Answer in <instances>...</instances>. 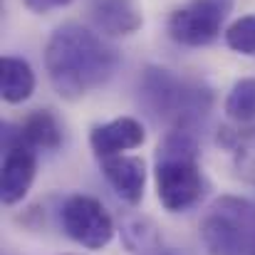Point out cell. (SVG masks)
Segmentation results:
<instances>
[{"mask_svg": "<svg viewBox=\"0 0 255 255\" xmlns=\"http://www.w3.org/2000/svg\"><path fill=\"white\" fill-rule=\"evenodd\" d=\"M119 55L99 32L80 22L60 25L45 45V72L62 99L77 102L104 87L117 72Z\"/></svg>", "mask_w": 255, "mask_h": 255, "instance_id": "6da1fadb", "label": "cell"}, {"mask_svg": "<svg viewBox=\"0 0 255 255\" xmlns=\"http://www.w3.org/2000/svg\"><path fill=\"white\" fill-rule=\"evenodd\" d=\"M201 151L196 134L186 127H173L156 149V196L169 213L188 211L203 193Z\"/></svg>", "mask_w": 255, "mask_h": 255, "instance_id": "7a4b0ae2", "label": "cell"}, {"mask_svg": "<svg viewBox=\"0 0 255 255\" xmlns=\"http://www.w3.org/2000/svg\"><path fill=\"white\" fill-rule=\"evenodd\" d=\"M139 97L146 112L156 119H171L176 127L191 129L213 107V92L201 82H183L164 67H146Z\"/></svg>", "mask_w": 255, "mask_h": 255, "instance_id": "3957f363", "label": "cell"}, {"mask_svg": "<svg viewBox=\"0 0 255 255\" xmlns=\"http://www.w3.org/2000/svg\"><path fill=\"white\" fill-rule=\"evenodd\" d=\"M208 255H251L255 238V203L241 196H221L198 223Z\"/></svg>", "mask_w": 255, "mask_h": 255, "instance_id": "277c9868", "label": "cell"}, {"mask_svg": "<svg viewBox=\"0 0 255 255\" xmlns=\"http://www.w3.org/2000/svg\"><path fill=\"white\" fill-rule=\"evenodd\" d=\"M231 7V0H188L171 12L169 37L183 47H206L218 40Z\"/></svg>", "mask_w": 255, "mask_h": 255, "instance_id": "5b68a950", "label": "cell"}, {"mask_svg": "<svg viewBox=\"0 0 255 255\" xmlns=\"http://www.w3.org/2000/svg\"><path fill=\"white\" fill-rule=\"evenodd\" d=\"M60 221H62L65 236L87 251L107 248L117 233L114 221L109 211L104 208V203L87 193H75L62 203Z\"/></svg>", "mask_w": 255, "mask_h": 255, "instance_id": "8992f818", "label": "cell"}, {"mask_svg": "<svg viewBox=\"0 0 255 255\" xmlns=\"http://www.w3.org/2000/svg\"><path fill=\"white\" fill-rule=\"evenodd\" d=\"M2 151L5 156L0 171V198L5 206H15L32 188L37 173V149H32L25 141L20 127L2 124Z\"/></svg>", "mask_w": 255, "mask_h": 255, "instance_id": "52a82bcc", "label": "cell"}, {"mask_svg": "<svg viewBox=\"0 0 255 255\" xmlns=\"http://www.w3.org/2000/svg\"><path fill=\"white\" fill-rule=\"evenodd\" d=\"M87 10L94 30L107 37H127L144 25L136 0H87Z\"/></svg>", "mask_w": 255, "mask_h": 255, "instance_id": "ba28073f", "label": "cell"}, {"mask_svg": "<svg viewBox=\"0 0 255 255\" xmlns=\"http://www.w3.org/2000/svg\"><path fill=\"white\" fill-rule=\"evenodd\" d=\"M144 141H146V129L134 117H119V119L97 124L89 131V146L99 159L139 149Z\"/></svg>", "mask_w": 255, "mask_h": 255, "instance_id": "9c48e42d", "label": "cell"}, {"mask_svg": "<svg viewBox=\"0 0 255 255\" xmlns=\"http://www.w3.org/2000/svg\"><path fill=\"white\" fill-rule=\"evenodd\" d=\"M102 161V173L107 183L114 188V193L129 203L136 206L144 198L146 188V161L141 156H129V154H114L104 156Z\"/></svg>", "mask_w": 255, "mask_h": 255, "instance_id": "30bf717a", "label": "cell"}, {"mask_svg": "<svg viewBox=\"0 0 255 255\" xmlns=\"http://www.w3.org/2000/svg\"><path fill=\"white\" fill-rule=\"evenodd\" d=\"M35 92V72L22 57H2L0 60V94L7 104H22Z\"/></svg>", "mask_w": 255, "mask_h": 255, "instance_id": "8fae6325", "label": "cell"}, {"mask_svg": "<svg viewBox=\"0 0 255 255\" xmlns=\"http://www.w3.org/2000/svg\"><path fill=\"white\" fill-rule=\"evenodd\" d=\"M20 131H22L25 141L32 149L55 151L62 144V124H60V119L50 109H35V112H30L22 119Z\"/></svg>", "mask_w": 255, "mask_h": 255, "instance_id": "7c38bea8", "label": "cell"}, {"mask_svg": "<svg viewBox=\"0 0 255 255\" xmlns=\"http://www.w3.org/2000/svg\"><path fill=\"white\" fill-rule=\"evenodd\" d=\"M226 114L233 122H253L255 119V77H243L231 87L226 104H223Z\"/></svg>", "mask_w": 255, "mask_h": 255, "instance_id": "4fadbf2b", "label": "cell"}, {"mask_svg": "<svg viewBox=\"0 0 255 255\" xmlns=\"http://www.w3.org/2000/svg\"><path fill=\"white\" fill-rule=\"evenodd\" d=\"M122 241L127 246V251L134 253H141L146 248H154L161 243V236H159V228L151 218H129L124 226H122Z\"/></svg>", "mask_w": 255, "mask_h": 255, "instance_id": "5bb4252c", "label": "cell"}, {"mask_svg": "<svg viewBox=\"0 0 255 255\" xmlns=\"http://www.w3.org/2000/svg\"><path fill=\"white\" fill-rule=\"evenodd\" d=\"M226 45L246 57H255V15L238 17L228 30H226Z\"/></svg>", "mask_w": 255, "mask_h": 255, "instance_id": "9a60e30c", "label": "cell"}, {"mask_svg": "<svg viewBox=\"0 0 255 255\" xmlns=\"http://www.w3.org/2000/svg\"><path fill=\"white\" fill-rule=\"evenodd\" d=\"M72 0H22V5L35 12V15H45V12H52L57 7H67Z\"/></svg>", "mask_w": 255, "mask_h": 255, "instance_id": "2e32d148", "label": "cell"}, {"mask_svg": "<svg viewBox=\"0 0 255 255\" xmlns=\"http://www.w3.org/2000/svg\"><path fill=\"white\" fill-rule=\"evenodd\" d=\"M134 255H176V253H173V251H169V248H164V246L159 243V246H154V248H146V251L134 253Z\"/></svg>", "mask_w": 255, "mask_h": 255, "instance_id": "e0dca14e", "label": "cell"}, {"mask_svg": "<svg viewBox=\"0 0 255 255\" xmlns=\"http://www.w3.org/2000/svg\"><path fill=\"white\" fill-rule=\"evenodd\" d=\"M251 255H255V238H253V243H251Z\"/></svg>", "mask_w": 255, "mask_h": 255, "instance_id": "ac0fdd59", "label": "cell"}, {"mask_svg": "<svg viewBox=\"0 0 255 255\" xmlns=\"http://www.w3.org/2000/svg\"><path fill=\"white\" fill-rule=\"evenodd\" d=\"M70 255H75V253H70Z\"/></svg>", "mask_w": 255, "mask_h": 255, "instance_id": "d6986e66", "label": "cell"}]
</instances>
